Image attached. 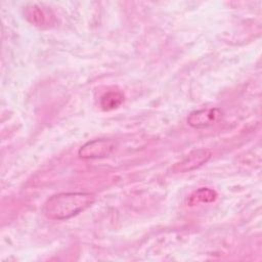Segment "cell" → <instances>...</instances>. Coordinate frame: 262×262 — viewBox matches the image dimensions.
<instances>
[{
	"instance_id": "8992f818",
	"label": "cell",
	"mask_w": 262,
	"mask_h": 262,
	"mask_svg": "<svg viewBox=\"0 0 262 262\" xmlns=\"http://www.w3.org/2000/svg\"><path fill=\"white\" fill-rule=\"evenodd\" d=\"M124 99L125 97L122 92L112 90L101 95L99 99V104L103 111L108 112L119 107L124 102Z\"/></svg>"
},
{
	"instance_id": "6da1fadb",
	"label": "cell",
	"mask_w": 262,
	"mask_h": 262,
	"mask_svg": "<svg viewBox=\"0 0 262 262\" xmlns=\"http://www.w3.org/2000/svg\"><path fill=\"white\" fill-rule=\"evenodd\" d=\"M94 202L95 195L90 192H59L47 199L43 213L50 220H66L82 213Z\"/></svg>"
},
{
	"instance_id": "277c9868",
	"label": "cell",
	"mask_w": 262,
	"mask_h": 262,
	"mask_svg": "<svg viewBox=\"0 0 262 262\" xmlns=\"http://www.w3.org/2000/svg\"><path fill=\"white\" fill-rule=\"evenodd\" d=\"M222 116L221 110L217 107L201 108L191 112L187 117V124L195 129H203L214 125Z\"/></svg>"
},
{
	"instance_id": "7a4b0ae2",
	"label": "cell",
	"mask_w": 262,
	"mask_h": 262,
	"mask_svg": "<svg viewBox=\"0 0 262 262\" xmlns=\"http://www.w3.org/2000/svg\"><path fill=\"white\" fill-rule=\"evenodd\" d=\"M117 143L113 139L98 138L87 141L78 150V156L84 160L101 159L108 157L115 149Z\"/></svg>"
},
{
	"instance_id": "3957f363",
	"label": "cell",
	"mask_w": 262,
	"mask_h": 262,
	"mask_svg": "<svg viewBox=\"0 0 262 262\" xmlns=\"http://www.w3.org/2000/svg\"><path fill=\"white\" fill-rule=\"evenodd\" d=\"M212 157V152L207 148H198L188 152L183 159L175 163L172 167L173 173H186L195 170L206 164Z\"/></svg>"
},
{
	"instance_id": "5b68a950",
	"label": "cell",
	"mask_w": 262,
	"mask_h": 262,
	"mask_svg": "<svg viewBox=\"0 0 262 262\" xmlns=\"http://www.w3.org/2000/svg\"><path fill=\"white\" fill-rule=\"evenodd\" d=\"M24 14L30 24L39 28H47L51 24L52 16L49 15V13L44 8L37 4H30L27 6L25 8Z\"/></svg>"
},
{
	"instance_id": "52a82bcc",
	"label": "cell",
	"mask_w": 262,
	"mask_h": 262,
	"mask_svg": "<svg viewBox=\"0 0 262 262\" xmlns=\"http://www.w3.org/2000/svg\"><path fill=\"white\" fill-rule=\"evenodd\" d=\"M217 199V193L215 190L208 187H201L193 191L188 199V204L190 206L198 204H208L212 203Z\"/></svg>"
}]
</instances>
